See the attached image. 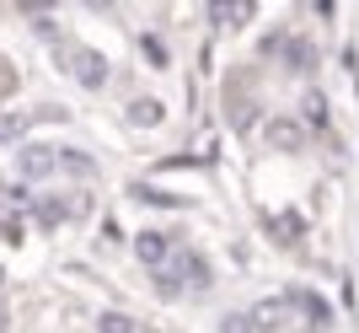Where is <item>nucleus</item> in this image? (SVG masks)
<instances>
[{
    "instance_id": "nucleus-1",
    "label": "nucleus",
    "mask_w": 359,
    "mask_h": 333,
    "mask_svg": "<svg viewBox=\"0 0 359 333\" xmlns=\"http://www.w3.org/2000/svg\"><path fill=\"white\" fill-rule=\"evenodd\" d=\"M188 285H210V269H204V258L198 253H166L161 269H156V290L161 296H177Z\"/></svg>"
},
{
    "instance_id": "nucleus-2",
    "label": "nucleus",
    "mask_w": 359,
    "mask_h": 333,
    "mask_svg": "<svg viewBox=\"0 0 359 333\" xmlns=\"http://www.w3.org/2000/svg\"><path fill=\"white\" fill-rule=\"evenodd\" d=\"M27 204H32V194L22 188V183H0V237L6 242H22V215H27Z\"/></svg>"
},
{
    "instance_id": "nucleus-3",
    "label": "nucleus",
    "mask_w": 359,
    "mask_h": 333,
    "mask_svg": "<svg viewBox=\"0 0 359 333\" xmlns=\"http://www.w3.org/2000/svg\"><path fill=\"white\" fill-rule=\"evenodd\" d=\"M54 166H60V151H54V145H27V151L16 156V172H22V178H32V183H43Z\"/></svg>"
},
{
    "instance_id": "nucleus-4",
    "label": "nucleus",
    "mask_w": 359,
    "mask_h": 333,
    "mask_svg": "<svg viewBox=\"0 0 359 333\" xmlns=\"http://www.w3.org/2000/svg\"><path fill=\"white\" fill-rule=\"evenodd\" d=\"M75 81H81V86H91V91L107 81V60L97 54V48H75Z\"/></svg>"
},
{
    "instance_id": "nucleus-5",
    "label": "nucleus",
    "mask_w": 359,
    "mask_h": 333,
    "mask_svg": "<svg viewBox=\"0 0 359 333\" xmlns=\"http://www.w3.org/2000/svg\"><path fill=\"white\" fill-rule=\"evenodd\" d=\"M166 253H172V237H161V231H145V237H140V258H145L150 269H161Z\"/></svg>"
},
{
    "instance_id": "nucleus-6",
    "label": "nucleus",
    "mask_w": 359,
    "mask_h": 333,
    "mask_svg": "<svg viewBox=\"0 0 359 333\" xmlns=\"http://www.w3.org/2000/svg\"><path fill=\"white\" fill-rule=\"evenodd\" d=\"M290 301H295V306H306V318H311L316 328H327V318H332V306L322 301V296H311V290H295V296H290Z\"/></svg>"
},
{
    "instance_id": "nucleus-7",
    "label": "nucleus",
    "mask_w": 359,
    "mask_h": 333,
    "mask_svg": "<svg viewBox=\"0 0 359 333\" xmlns=\"http://www.w3.org/2000/svg\"><path fill=\"white\" fill-rule=\"evenodd\" d=\"M279 318H285V301H263L252 312V322H247V333H269V328H279Z\"/></svg>"
},
{
    "instance_id": "nucleus-8",
    "label": "nucleus",
    "mask_w": 359,
    "mask_h": 333,
    "mask_svg": "<svg viewBox=\"0 0 359 333\" xmlns=\"http://www.w3.org/2000/svg\"><path fill=\"white\" fill-rule=\"evenodd\" d=\"M60 166L75 172V178H97V162H91L86 151H60Z\"/></svg>"
},
{
    "instance_id": "nucleus-9",
    "label": "nucleus",
    "mask_w": 359,
    "mask_h": 333,
    "mask_svg": "<svg viewBox=\"0 0 359 333\" xmlns=\"http://www.w3.org/2000/svg\"><path fill=\"white\" fill-rule=\"evenodd\" d=\"M210 11H215V27H236V22H241V11H247V6H241V0H215Z\"/></svg>"
},
{
    "instance_id": "nucleus-10",
    "label": "nucleus",
    "mask_w": 359,
    "mask_h": 333,
    "mask_svg": "<svg viewBox=\"0 0 359 333\" xmlns=\"http://www.w3.org/2000/svg\"><path fill=\"white\" fill-rule=\"evenodd\" d=\"M22 129H27V119H22V113H6V119H0V145H11Z\"/></svg>"
},
{
    "instance_id": "nucleus-11",
    "label": "nucleus",
    "mask_w": 359,
    "mask_h": 333,
    "mask_svg": "<svg viewBox=\"0 0 359 333\" xmlns=\"http://www.w3.org/2000/svg\"><path fill=\"white\" fill-rule=\"evenodd\" d=\"M269 135H273V145H300V124H285V119H279Z\"/></svg>"
},
{
    "instance_id": "nucleus-12",
    "label": "nucleus",
    "mask_w": 359,
    "mask_h": 333,
    "mask_svg": "<svg viewBox=\"0 0 359 333\" xmlns=\"http://www.w3.org/2000/svg\"><path fill=\"white\" fill-rule=\"evenodd\" d=\"M102 333H135V318H123V312H107V318H102Z\"/></svg>"
},
{
    "instance_id": "nucleus-13",
    "label": "nucleus",
    "mask_w": 359,
    "mask_h": 333,
    "mask_svg": "<svg viewBox=\"0 0 359 333\" xmlns=\"http://www.w3.org/2000/svg\"><path fill=\"white\" fill-rule=\"evenodd\" d=\"M129 119H135V124H156V119H161V107H156V103H135V107H129Z\"/></svg>"
},
{
    "instance_id": "nucleus-14",
    "label": "nucleus",
    "mask_w": 359,
    "mask_h": 333,
    "mask_svg": "<svg viewBox=\"0 0 359 333\" xmlns=\"http://www.w3.org/2000/svg\"><path fill=\"white\" fill-rule=\"evenodd\" d=\"M140 48H145L150 65H166V44H161V38H140Z\"/></svg>"
},
{
    "instance_id": "nucleus-15",
    "label": "nucleus",
    "mask_w": 359,
    "mask_h": 333,
    "mask_svg": "<svg viewBox=\"0 0 359 333\" xmlns=\"http://www.w3.org/2000/svg\"><path fill=\"white\" fill-rule=\"evenodd\" d=\"M316 333H322V328H316Z\"/></svg>"
}]
</instances>
